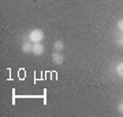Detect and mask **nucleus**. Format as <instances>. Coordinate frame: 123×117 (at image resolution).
I'll use <instances>...</instances> for the list:
<instances>
[{"mask_svg": "<svg viewBox=\"0 0 123 117\" xmlns=\"http://www.w3.org/2000/svg\"><path fill=\"white\" fill-rule=\"evenodd\" d=\"M29 38L33 44H37V42H41L43 38H44V33L43 30H40V29H34V30H31L29 33Z\"/></svg>", "mask_w": 123, "mask_h": 117, "instance_id": "obj_1", "label": "nucleus"}, {"mask_svg": "<svg viewBox=\"0 0 123 117\" xmlns=\"http://www.w3.org/2000/svg\"><path fill=\"white\" fill-rule=\"evenodd\" d=\"M52 61L55 63V64H57V65H60L63 61H64V57H63V55H60V53L57 52H55V53H52Z\"/></svg>", "mask_w": 123, "mask_h": 117, "instance_id": "obj_2", "label": "nucleus"}, {"mask_svg": "<svg viewBox=\"0 0 123 117\" xmlns=\"http://www.w3.org/2000/svg\"><path fill=\"white\" fill-rule=\"evenodd\" d=\"M33 53H34L36 56H40V55H43V53H44V46H43V45H41L40 42L33 44Z\"/></svg>", "mask_w": 123, "mask_h": 117, "instance_id": "obj_3", "label": "nucleus"}, {"mask_svg": "<svg viewBox=\"0 0 123 117\" xmlns=\"http://www.w3.org/2000/svg\"><path fill=\"white\" fill-rule=\"evenodd\" d=\"M22 52H23V53H30V52H33V44H30V42L22 44Z\"/></svg>", "mask_w": 123, "mask_h": 117, "instance_id": "obj_4", "label": "nucleus"}, {"mask_svg": "<svg viewBox=\"0 0 123 117\" xmlns=\"http://www.w3.org/2000/svg\"><path fill=\"white\" fill-rule=\"evenodd\" d=\"M53 48H55V50L60 52L62 49L64 48V45H63V42H62V41H55V44H53Z\"/></svg>", "mask_w": 123, "mask_h": 117, "instance_id": "obj_5", "label": "nucleus"}, {"mask_svg": "<svg viewBox=\"0 0 123 117\" xmlns=\"http://www.w3.org/2000/svg\"><path fill=\"white\" fill-rule=\"evenodd\" d=\"M116 72H118L119 76H123V63H119L116 65Z\"/></svg>", "mask_w": 123, "mask_h": 117, "instance_id": "obj_6", "label": "nucleus"}, {"mask_svg": "<svg viewBox=\"0 0 123 117\" xmlns=\"http://www.w3.org/2000/svg\"><path fill=\"white\" fill-rule=\"evenodd\" d=\"M118 29H119V31L123 33V19H119L118 21Z\"/></svg>", "mask_w": 123, "mask_h": 117, "instance_id": "obj_7", "label": "nucleus"}, {"mask_svg": "<svg viewBox=\"0 0 123 117\" xmlns=\"http://www.w3.org/2000/svg\"><path fill=\"white\" fill-rule=\"evenodd\" d=\"M118 112H119V113H122V114H123V102H122V104H119V105H118Z\"/></svg>", "mask_w": 123, "mask_h": 117, "instance_id": "obj_8", "label": "nucleus"}, {"mask_svg": "<svg viewBox=\"0 0 123 117\" xmlns=\"http://www.w3.org/2000/svg\"><path fill=\"white\" fill-rule=\"evenodd\" d=\"M118 44H120V45H123V35L120 37V38L118 39Z\"/></svg>", "mask_w": 123, "mask_h": 117, "instance_id": "obj_9", "label": "nucleus"}]
</instances>
